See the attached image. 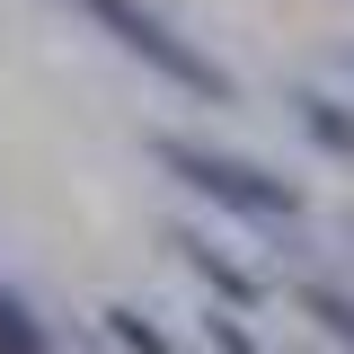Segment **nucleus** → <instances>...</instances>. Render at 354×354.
<instances>
[{"instance_id": "obj_2", "label": "nucleus", "mask_w": 354, "mask_h": 354, "mask_svg": "<svg viewBox=\"0 0 354 354\" xmlns=\"http://www.w3.org/2000/svg\"><path fill=\"white\" fill-rule=\"evenodd\" d=\"M62 9H80L133 71H151L160 88H177L186 106H239V71L221 62L213 44H195L160 0H62Z\"/></svg>"}, {"instance_id": "obj_1", "label": "nucleus", "mask_w": 354, "mask_h": 354, "mask_svg": "<svg viewBox=\"0 0 354 354\" xmlns=\"http://www.w3.org/2000/svg\"><path fill=\"white\" fill-rule=\"evenodd\" d=\"M142 151H151V169L169 177V186H186L195 204H213L221 221H239L248 239L301 248L310 195L283 169H266V160H248V151H221V142H195V133H142Z\"/></svg>"}, {"instance_id": "obj_3", "label": "nucleus", "mask_w": 354, "mask_h": 354, "mask_svg": "<svg viewBox=\"0 0 354 354\" xmlns=\"http://www.w3.org/2000/svg\"><path fill=\"white\" fill-rule=\"evenodd\" d=\"M160 248H169V257L204 283V301L239 310V319H257V310H266V274H257L248 257H230L213 230H195V221H160Z\"/></svg>"}, {"instance_id": "obj_7", "label": "nucleus", "mask_w": 354, "mask_h": 354, "mask_svg": "<svg viewBox=\"0 0 354 354\" xmlns=\"http://www.w3.org/2000/svg\"><path fill=\"white\" fill-rule=\"evenodd\" d=\"M0 354H53V328L18 283H0Z\"/></svg>"}, {"instance_id": "obj_4", "label": "nucleus", "mask_w": 354, "mask_h": 354, "mask_svg": "<svg viewBox=\"0 0 354 354\" xmlns=\"http://www.w3.org/2000/svg\"><path fill=\"white\" fill-rule=\"evenodd\" d=\"M283 115H292V133H301L319 160H337V169H354V97L328 80H292L283 88Z\"/></svg>"}, {"instance_id": "obj_8", "label": "nucleus", "mask_w": 354, "mask_h": 354, "mask_svg": "<svg viewBox=\"0 0 354 354\" xmlns=\"http://www.w3.org/2000/svg\"><path fill=\"white\" fill-rule=\"evenodd\" d=\"M195 328H204V346H213V354H274L257 328L239 319V310H221V301H204V310H195Z\"/></svg>"}, {"instance_id": "obj_6", "label": "nucleus", "mask_w": 354, "mask_h": 354, "mask_svg": "<svg viewBox=\"0 0 354 354\" xmlns=\"http://www.w3.org/2000/svg\"><path fill=\"white\" fill-rule=\"evenodd\" d=\"M97 337H106V346H124V354H186L142 301H106V310H97Z\"/></svg>"}, {"instance_id": "obj_9", "label": "nucleus", "mask_w": 354, "mask_h": 354, "mask_svg": "<svg viewBox=\"0 0 354 354\" xmlns=\"http://www.w3.org/2000/svg\"><path fill=\"white\" fill-rule=\"evenodd\" d=\"M328 71H337V80H354V36L337 44V53H328Z\"/></svg>"}, {"instance_id": "obj_10", "label": "nucleus", "mask_w": 354, "mask_h": 354, "mask_svg": "<svg viewBox=\"0 0 354 354\" xmlns=\"http://www.w3.org/2000/svg\"><path fill=\"white\" fill-rule=\"evenodd\" d=\"M337 239H346V248H354V204H346V213H337Z\"/></svg>"}, {"instance_id": "obj_5", "label": "nucleus", "mask_w": 354, "mask_h": 354, "mask_svg": "<svg viewBox=\"0 0 354 354\" xmlns=\"http://www.w3.org/2000/svg\"><path fill=\"white\" fill-rule=\"evenodd\" d=\"M292 310H301L337 354H354V283H337V274H292Z\"/></svg>"}]
</instances>
